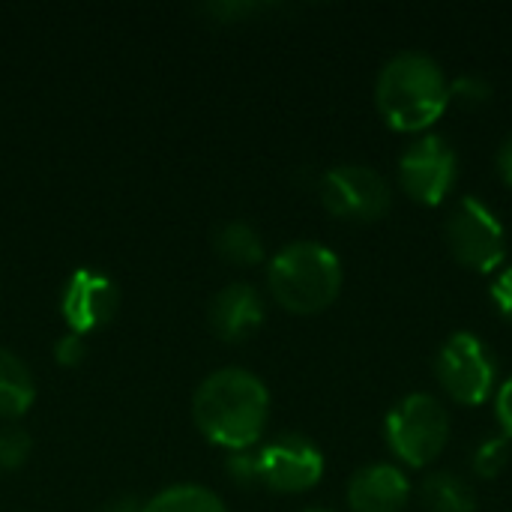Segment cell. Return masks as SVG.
<instances>
[{"mask_svg":"<svg viewBox=\"0 0 512 512\" xmlns=\"http://www.w3.org/2000/svg\"><path fill=\"white\" fill-rule=\"evenodd\" d=\"M192 417L207 441L240 453L261 438L270 417V393L246 369H219L195 390Z\"/></svg>","mask_w":512,"mask_h":512,"instance_id":"1","label":"cell"},{"mask_svg":"<svg viewBox=\"0 0 512 512\" xmlns=\"http://www.w3.org/2000/svg\"><path fill=\"white\" fill-rule=\"evenodd\" d=\"M375 102L390 129L420 132L447 111L450 81L435 57L402 51L384 63L375 84Z\"/></svg>","mask_w":512,"mask_h":512,"instance_id":"2","label":"cell"},{"mask_svg":"<svg viewBox=\"0 0 512 512\" xmlns=\"http://www.w3.org/2000/svg\"><path fill=\"white\" fill-rule=\"evenodd\" d=\"M267 282L282 309L294 315H315L339 297L342 264L333 249L312 240H297L276 252L267 270Z\"/></svg>","mask_w":512,"mask_h":512,"instance_id":"3","label":"cell"},{"mask_svg":"<svg viewBox=\"0 0 512 512\" xmlns=\"http://www.w3.org/2000/svg\"><path fill=\"white\" fill-rule=\"evenodd\" d=\"M450 441V414L429 393L405 396L387 417V444L411 468L432 465Z\"/></svg>","mask_w":512,"mask_h":512,"instance_id":"4","label":"cell"},{"mask_svg":"<svg viewBox=\"0 0 512 512\" xmlns=\"http://www.w3.org/2000/svg\"><path fill=\"white\" fill-rule=\"evenodd\" d=\"M447 243L456 261L477 273H492L507 258V231L480 198H465L447 219Z\"/></svg>","mask_w":512,"mask_h":512,"instance_id":"5","label":"cell"},{"mask_svg":"<svg viewBox=\"0 0 512 512\" xmlns=\"http://www.w3.org/2000/svg\"><path fill=\"white\" fill-rule=\"evenodd\" d=\"M441 387L459 405H483L495 387V363L474 333H453L435 360Z\"/></svg>","mask_w":512,"mask_h":512,"instance_id":"6","label":"cell"},{"mask_svg":"<svg viewBox=\"0 0 512 512\" xmlns=\"http://www.w3.org/2000/svg\"><path fill=\"white\" fill-rule=\"evenodd\" d=\"M324 207L351 222H378L393 204L390 183L369 165H336L321 177Z\"/></svg>","mask_w":512,"mask_h":512,"instance_id":"7","label":"cell"},{"mask_svg":"<svg viewBox=\"0 0 512 512\" xmlns=\"http://www.w3.org/2000/svg\"><path fill=\"white\" fill-rule=\"evenodd\" d=\"M456 174V153L441 135H423L420 141L408 144L399 159L402 189L426 207H435L447 198V192L456 183Z\"/></svg>","mask_w":512,"mask_h":512,"instance_id":"8","label":"cell"},{"mask_svg":"<svg viewBox=\"0 0 512 512\" xmlns=\"http://www.w3.org/2000/svg\"><path fill=\"white\" fill-rule=\"evenodd\" d=\"M258 462H261V486L282 495L309 492L324 477V456L303 435L276 438L273 444L258 450Z\"/></svg>","mask_w":512,"mask_h":512,"instance_id":"9","label":"cell"},{"mask_svg":"<svg viewBox=\"0 0 512 512\" xmlns=\"http://www.w3.org/2000/svg\"><path fill=\"white\" fill-rule=\"evenodd\" d=\"M117 306H120L117 285L96 270H75L60 297L63 321L69 324V333L78 336L105 327L114 318Z\"/></svg>","mask_w":512,"mask_h":512,"instance_id":"10","label":"cell"},{"mask_svg":"<svg viewBox=\"0 0 512 512\" xmlns=\"http://www.w3.org/2000/svg\"><path fill=\"white\" fill-rule=\"evenodd\" d=\"M411 501V483L396 465L360 468L348 483V504L354 512H402Z\"/></svg>","mask_w":512,"mask_h":512,"instance_id":"11","label":"cell"},{"mask_svg":"<svg viewBox=\"0 0 512 512\" xmlns=\"http://www.w3.org/2000/svg\"><path fill=\"white\" fill-rule=\"evenodd\" d=\"M264 324V300L252 285L234 282L210 303V327L225 342H240Z\"/></svg>","mask_w":512,"mask_h":512,"instance_id":"12","label":"cell"},{"mask_svg":"<svg viewBox=\"0 0 512 512\" xmlns=\"http://www.w3.org/2000/svg\"><path fill=\"white\" fill-rule=\"evenodd\" d=\"M33 399H36V387L27 366L15 354L0 351V420L24 417Z\"/></svg>","mask_w":512,"mask_h":512,"instance_id":"13","label":"cell"},{"mask_svg":"<svg viewBox=\"0 0 512 512\" xmlns=\"http://www.w3.org/2000/svg\"><path fill=\"white\" fill-rule=\"evenodd\" d=\"M420 501L429 512H474L477 510V495L474 489L450 471L432 474L420 486Z\"/></svg>","mask_w":512,"mask_h":512,"instance_id":"14","label":"cell"},{"mask_svg":"<svg viewBox=\"0 0 512 512\" xmlns=\"http://www.w3.org/2000/svg\"><path fill=\"white\" fill-rule=\"evenodd\" d=\"M216 252L231 261V264H240V267H252V264H261L264 261V243H261V234L249 225V222H225L219 231H216V240H213Z\"/></svg>","mask_w":512,"mask_h":512,"instance_id":"15","label":"cell"},{"mask_svg":"<svg viewBox=\"0 0 512 512\" xmlns=\"http://www.w3.org/2000/svg\"><path fill=\"white\" fill-rule=\"evenodd\" d=\"M141 512H228L216 492L204 486H171L150 498Z\"/></svg>","mask_w":512,"mask_h":512,"instance_id":"16","label":"cell"},{"mask_svg":"<svg viewBox=\"0 0 512 512\" xmlns=\"http://www.w3.org/2000/svg\"><path fill=\"white\" fill-rule=\"evenodd\" d=\"M510 462V447H507V438H486L477 453H474V471L477 477L483 480H495L504 465Z\"/></svg>","mask_w":512,"mask_h":512,"instance_id":"17","label":"cell"},{"mask_svg":"<svg viewBox=\"0 0 512 512\" xmlns=\"http://www.w3.org/2000/svg\"><path fill=\"white\" fill-rule=\"evenodd\" d=\"M30 456V438L24 429H0V471H18Z\"/></svg>","mask_w":512,"mask_h":512,"instance_id":"18","label":"cell"},{"mask_svg":"<svg viewBox=\"0 0 512 512\" xmlns=\"http://www.w3.org/2000/svg\"><path fill=\"white\" fill-rule=\"evenodd\" d=\"M228 474L237 486H258L261 483V462H258V453H249V450H240V453H231L228 456Z\"/></svg>","mask_w":512,"mask_h":512,"instance_id":"19","label":"cell"},{"mask_svg":"<svg viewBox=\"0 0 512 512\" xmlns=\"http://www.w3.org/2000/svg\"><path fill=\"white\" fill-rule=\"evenodd\" d=\"M492 96V87L477 78V75H468V78H456L450 81V99H459V102H468V105H477V102H486Z\"/></svg>","mask_w":512,"mask_h":512,"instance_id":"20","label":"cell"},{"mask_svg":"<svg viewBox=\"0 0 512 512\" xmlns=\"http://www.w3.org/2000/svg\"><path fill=\"white\" fill-rule=\"evenodd\" d=\"M84 354H87V345H84V336H78V333H66L54 345V357L60 366H78L84 360Z\"/></svg>","mask_w":512,"mask_h":512,"instance_id":"21","label":"cell"},{"mask_svg":"<svg viewBox=\"0 0 512 512\" xmlns=\"http://www.w3.org/2000/svg\"><path fill=\"white\" fill-rule=\"evenodd\" d=\"M492 303L498 306V312L507 321H512V264L495 276V282H492Z\"/></svg>","mask_w":512,"mask_h":512,"instance_id":"22","label":"cell"},{"mask_svg":"<svg viewBox=\"0 0 512 512\" xmlns=\"http://www.w3.org/2000/svg\"><path fill=\"white\" fill-rule=\"evenodd\" d=\"M495 411H498V423L501 429L507 432V438H512V378L498 390V399H495Z\"/></svg>","mask_w":512,"mask_h":512,"instance_id":"23","label":"cell"},{"mask_svg":"<svg viewBox=\"0 0 512 512\" xmlns=\"http://www.w3.org/2000/svg\"><path fill=\"white\" fill-rule=\"evenodd\" d=\"M498 174L507 186H512V135L504 138V144L498 150Z\"/></svg>","mask_w":512,"mask_h":512,"instance_id":"24","label":"cell"},{"mask_svg":"<svg viewBox=\"0 0 512 512\" xmlns=\"http://www.w3.org/2000/svg\"><path fill=\"white\" fill-rule=\"evenodd\" d=\"M144 507L138 504V501H132V498H123V501H117V504H111L108 512H141Z\"/></svg>","mask_w":512,"mask_h":512,"instance_id":"25","label":"cell"},{"mask_svg":"<svg viewBox=\"0 0 512 512\" xmlns=\"http://www.w3.org/2000/svg\"><path fill=\"white\" fill-rule=\"evenodd\" d=\"M303 512H333V510H324V507H312V510H303Z\"/></svg>","mask_w":512,"mask_h":512,"instance_id":"26","label":"cell"}]
</instances>
